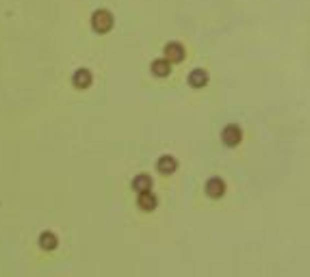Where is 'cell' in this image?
I'll list each match as a JSON object with an SVG mask.
<instances>
[{
  "instance_id": "obj_4",
  "label": "cell",
  "mask_w": 310,
  "mask_h": 277,
  "mask_svg": "<svg viewBox=\"0 0 310 277\" xmlns=\"http://www.w3.org/2000/svg\"><path fill=\"white\" fill-rule=\"evenodd\" d=\"M91 82H94V76H91V72L89 70H76L74 72V76H72V84H74V89H89L91 87Z\"/></svg>"
},
{
  "instance_id": "obj_6",
  "label": "cell",
  "mask_w": 310,
  "mask_h": 277,
  "mask_svg": "<svg viewBox=\"0 0 310 277\" xmlns=\"http://www.w3.org/2000/svg\"><path fill=\"white\" fill-rule=\"evenodd\" d=\"M156 195L152 193V190H146V193H139V197H137V206H139V210H143V212H152V210L156 208Z\"/></svg>"
},
{
  "instance_id": "obj_9",
  "label": "cell",
  "mask_w": 310,
  "mask_h": 277,
  "mask_svg": "<svg viewBox=\"0 0 310 277\" xmlns=\"http://www.w3.org/2000/svg\"><path fill=\"white\" fill-rule=\"evenodd\" d=\"M206 82H208V72L206 70H193L189 74V84L193 89H202V87H206Z\"/></svg>"
},
{
  "instance_id": "obj_2",
  "label": "cell",
  "mask_w": 310,
  "mask_h": 277,
  "mask_svg": "<svg viewBox=\"0 0 310 277\" xmlns=\"http://www.w3.org/2000/svg\"><path fill=\"white\" fill-rule=\"evenodd\" d=\"M37 245L42 252H55V249L59 247V236L52 232V230H46V232L39 234V240H37Z\"/></svg>"
},
{
  "instance_id": "obj_7",
  "label": "cell",
  "mask_w": 310,
  "mask_h": 277,
  "mask_svg": "<svg viewBox=\"0 0 310 277\" xmlns=\"http://www.w3.org/2000/svg\"><path fill=\"white\" fill-rule=\"evenodd\" d=\"M176 169H178V160H176L174 156H161V158H158L156 171H158L161 176H171Z\"/></svg>"
},
{
  "instance_id": "obj_10",
  "label": "cell",
  "mask_w": 310,
  "mask_h": 277,
  "mask_svg": "<svg viewBox=\"0 0 310 277\" xmlns=\"http://www.w3.org/2000/svg\"><path fill=\"white\" fill-rule=\"evenodd\" d=\"M133 190H137V193H146V190H152V178H150L148 174L135 176V180H133Z\"/></svg>"
},
{
  "instance_id": "obj_8",
  "label": "cell",
  "mask_w": 310,
  "mask_h": 277,
  "mask_svg": "<svg viewBox=\"0 0 310 277\" xmlns=\"http://www.w3.org/2000/svg\"><path fill=\"white\" fill-rule=\"evenodd\" d=\"M150 72H152L156 78H167L171 74V63L167 58H156V61H152V65H150Z\"/></svg>"
},
{
  "instance_id": "obj_3",
  "label": "cell",
  "mask_w": 310,
  "mask_h": 277,
  "mask_svg": "<svg viewBox=\"0 0 310 277\" xmlns=\"http://www.w3.org/2000/svg\"><path fill=\"white\" fill-rule=\"evenodd\" d=\"M165 58H167L169 63H182L184 61V46L178 44V42H171L165 46Z\"/></svg>"
},
{
  "instance_id": "obj_5",
  "label": "cell",
  "mask_w": 310,
  "mask_h": 277,
  "mask_svg": "<svg viewBox=\"0 0 310 277\" xmlns=\"http://www.w3.org/2000/svg\"><path fill=\"white\" fill-rule=\"evenodd\" d=\"M241 128L239 126H234V124H230V126L223 128V132H221V138H223V143L228 145V148H236V145L241 143Z\"/></svg>"
},
{
  "instance_id": "obj_11",
  "label": "cell",
  "mask_w": 310,
  "mask_h": 277,
  "mask_svg": "<svg viewBox=\"0 0 310 277\" xmlns=\"http://www.w3.org/2000/svg\"><path fill=\"white\" fill-rule=\"evenodd\" d=\"M223 190H226V184H223L219 178H210V180L206 182V193L210 197H215V200L223 195Z\"/></svg>"
},
{
  "instance_id": "obj_1",
  "label": "cell",
  "mask_w": 310,
  "mask_h": 277,
  "mask_svg": "<svg viewBox=\"0 0 310 277\" xmlns=\"http://www.w3.org/2000/svg\"><path fill=\"white\" fill-rule=\"evenodd\" d=\"M91 28L98 35H104V32H109L113 28V16H111V11L107 9H98L94 11V16H91Z\"/></svg>"
}]
</instances>
